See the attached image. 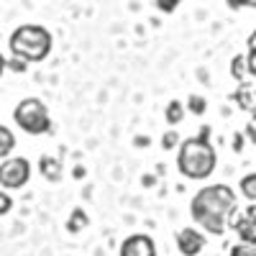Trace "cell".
<instances>
[{
  "label": "cell",
  "instance_id": "cell-1",
  "mask_svg": "<svg viewBox=\"0 0 256 256\" xmlns=\"http://www.w3.org/2000/svg\"><path fill=\"white\" fill-rule=\"evenodd\" d=\"M233 208H236V192L228 184L202 187L190 202L192 220H195L202 230L212 233V236H220L226 230V218Z\"/></svg>",
  "mask_w": 256,
  "mask_h": 256
},
{
  "label": "cell",
  "instance_id": "cell-2",
  "mask_svg": "<svg viewBox=\"0 0 256 256\" xmlns=\"http://www.w3.org/2000/svg\"><path fill=\"white\" fill-rule=\"evenodd\" d=\"M216 148L210 146L208 138L198 136V138H187L180 146V154H177V169L180 174L187 180H208L212 172H216Z\"/></svg>",
  "mask_w": 256,
  "mask_h": 256
},
{
  "label": "cell",
  "instance_id": "cell-3",
  "mask_svg": "<svg viewBox=\"0 0 256 256\" xmlns=\"http://www.w3.org/2000/svg\"><path fill=\"white\" fill-rule=\"evenodd\" d=\"M8 46H10V54L13 56L24 59L26 64H34V62H44L52 54L54 38H52L49 28H44V26L24 24V26H18L10 34Z\"/></svg>",
  "mask_w": 256,
  "mask_h": 256
},
{
  "label": "cell",
  "instance_id": "cell-4",
  "mask_svg": "<svg viewBox=\"0 0 256 256\" xmlns=\"http://www.w3.org/2000/svg\"><path fill=\"white\" fill-rule=\"evenodd\" d=\"M13 120L20 131H26L31 136H41V134H49L52 131V118L46 105L41 102L38 98H26L16 105L13 110Z\"/></svg>",
  "mask_w": 256,
  "mask_h": 256
},
{
  "label": "cell",
  "instance_id": "cell-5",
  "mask_svg": "<svg viewBox=\"0 0 256 256\" xmlns=\"http://www.w3.org/2000/svg\"><path fill=\"white\" fill-rule=\"evenodd\" d=\"M31 180V162L26 156H8L0 162V187L20 190Z\"/></svg>",
  "mask_w": 256,
  "mask_h": 256
},
{
  "label": "cell",
  "instance_id": "cell-6",
  "mask_svg": "<svg viewBox=\"0 0 256 256\" xmlns=\"http://www.w3.org/2000/svg\"><path fill=\"white\" fill-rule=\"evenodd\" d=\"M118 256H156V244L146 233H134V236L123 238Z\"/></svg>",
  "mask_w": 256,
  "mask_h": 256
},
{
  "label": "cell",
  "instance_id": "cell-7",
  "mask_svg": "<svg viewBox=\"0 0 256 256\" xmlns=\"http://www.w3.org/2000/svg\"><path fill=\"white\" fill-rule=\"evenodd\" d=\"M177 248L182 256H198L205 248V236L198 228H182L177 233Z\"/></svg>",
  "mask_w": 256,
  "mask_h": 256
},
{
  "label": "cell",
  "instance_id": "cell-8",
  "mask_svg": "<svg viewBox=\"0 0 256 256\" xmlns=\"http://www.w3.org/2000/svg\"><path fill=\"white\" fill-rule=\"evenodd\" d=\"M38 172L44 174L49 182H59L62 180V162L54 156H41L38 159Z\"/></svg>",
  "mask_w": 256,
  "mask_h": 256
},
{
  "label": "cell",
  "instance_id": "cell-9",
  "mask_svg": "<svg viewBox=\"0 0 256 256\" xmlns=\"http://www.w3.org/2000/svg\"><path fill=\"white\" fill-rule=\"evenodd\" d=\"M16 148V136L8 126H0V159L10 156V152Z\"/></svg>",
  "mask_w": 256,
  "mask_h": 256
},
{
  "label": "cell",
  "instance_id": "cell-10",
  "mask_svg": "<svg viewBox=\"0 0 256 256\" xmlns=\"http://www.w3.org/2000/svg\"><path fill=\"white\" fill-rule=\"evenodd\" d=\"M90 220H88V212H84L82 208H74L72 212H70V220H67V230L70 233H80L84 226H88Z\"/></svg>",
  "mask_w": 256,
  "mask_h": 256
},
{
  "label": "cell",
  "instance_id": "cell-11",
  "mask_svg": "<svg viewBox=\"0 0 256 256\" xmlns=\"http://www.w3.org/2000/svg\"><path fill=\"white\" fill-rule=\"evenodd\" d=\"M166 123L169 126H177V123H182V118H184V105L180 102V100H169V105H166Z\"/></svg>",
  "mask_w": 256,
  "mask_h": 256
},
{
  "label": "cell",
  "instance_id": "cell-12",
  "mask_svg": "<svg viewBox=\"0 0 256 256\" xmlns=\"http://www.w3.org/2000/svg\"><path fill=\"white\" fill-rule=\"evenodd\" d=\"M241 195L246 198V200H251V202H256V172H251V174H246L244 180H241Z\"/></svg>",
  "mask_w": 256,
  "mask_h": 256
},
{
  "label": "cell",
  "instance_id": "cell-13",
  "mask_svg": "<svg viewBox=\"0 0 256 256\" xmlns=\"http://www.w3.org/2000/svg\"><path fill=\"white\" fill-rule=\"evenodd\" d=\"M205 108H208L205 98H200V95H192V98H190V110L195 113V116H202V113H205Z\"/></svg>",
  "mask_w": 256,
  "mask_h": 256
},
{
  "label": "cell",
  "instance_id": "cell-14",
  "mask_svg": "<svg viewBox=\"0 0 256 256\" xmlns=\"http://www.w3.org/2000/svg\"><path fill=\"white\" fill-rule=\"evenodd\" d=\"M10 210H13V198L6 190H0V216H8Z\"/></svg>",
  "mask_w": 256,
  "mask_h": 256
},
{
  "label": "cell",
  "instance_id": "cell-15",
  "mask_svg": "<svg viewBox=\"0 0 256 256\" xmlns=\"http://www.w3.org/2000/svg\"><path fill=\"white\" fill-rule=\"evenodd\" d=\"M154 3H156V8H159L162 13H174L182 0H154Z\"/></svg>",
  "mask_w": 256,
  "mask_h": 256
},
{
  "label": "cell",
  "instance_id": "cell-16",
  "mask_svg": "<svg viewBox=\"0 0 256 256\" xmlns=\"http://www.w3.org/2000/svg\"><path fill=\"white\" fill-rule=\"evenodd\" d=\"M177 141H180V138H177V134H174V131H166V134H164V138H162V146L166 148V152H172V148L177 146Z\"/></svg>",
  "mask_w": 256,
  "mask_h": 256
},
{
  "label": "cell",
  "instance_id": "cell-17",
  "mask_svg": "<svg viewBox=\"0 0 256 256\" xmlns=\"http://www.w3.org/2000/svg\"><path fill=\"white\" fill-rule=\"evenodd\" d=\"M230 8H256V0H228Z\"/></svg>",
  "mask_w": 256,
  "mask_h": 256
},
{
  "label": "cell",
  "instance_id": "cell-18",
  "mask_svg": "<svg viewBox=\"0 0 256 256\" xmlns=\"http://www.w3.org/2000/svg\"><path fill=\"white\" fill-rule=\"evenodd\" d=\"M8 67H10V70H16V72H24V70L28 67V64H26L24 59H18V56H13V59L8 62Z\"/></svg>",
  "mask_w": 256,
  "mask_h": 256
},
{
  "label": "cell",
  "instance_id": "cell-19",
  "mask_svg": "<svg viewBox=\"0 0 256 256\" xmlns=\"http://www.w3.org/2000/svg\"><path fill=\"white\" fill-rule=\"evenodd\" d=\"M233 77H236V80H241L244 77V59H233Z\"/></svg>",
  "mask_w": 256,
  "mask_h": 256
},
{
  "label": "cell",
  "instance_id": "cell-20",
  "mask_svg": "<svg viewBox=\"0 0 256 256\" xmlns=\"http://www.w3.org/2000/svg\"><path fill=\"white\" fill-rule=\"evenodd\" d=\"M230 256H256V251H254V248H248V246H236Z\"/></svg>",
  "mask_w": 256,
  "mask_h": 256
},
{
  "label": "cell",
  "instance_id": "cell-21",
  "mask_svg": "<svg viewBox=\"0 0 256 256\" xmlns=\"http://www.w3.org/2000/svg\"><path fill=\"white\" fill-rule=\"evenodd\" d=\"M6 67H8V62H6V56H3V54H0V74L6 72Z\"/></svg>",
  "mask_w": 256,
  "mask_h": 256
}]
</instances>
